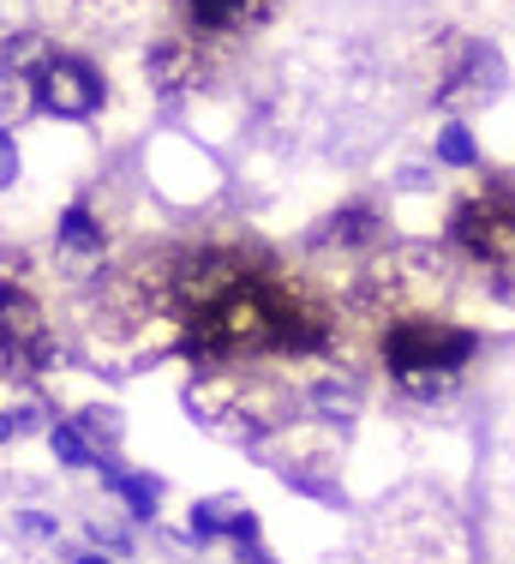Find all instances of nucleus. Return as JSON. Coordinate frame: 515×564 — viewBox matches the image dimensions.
Segmentation results:
<instances>
[{
    "label": "nucleus",
    "mask_w": 515,
    "mask_h": 564,
    "mask_svg": "<svg viewBox=\"0 0 515 564\" xmlns=\"http://www.w3.org/2000/svg\"><path fill=\"white\" fill-rule=\"evenodd\" d=\"M336 313L311 289H294L276 271L240 264L198 313L180 318V348L198 379L234 372L246 360H318L336 348Z\"/></svg>",
    "instance_id": "1"
},
{
    "label": "nucleus",
    "mask_w": 515,
    "mask_h": 564,
    "mask_svg": "<svg viewBox=\"0 0 515 564\" xmlns=\"http://www.w3.org/2000/svg\"><path fill=\"white\" fill-rule=\"evenodd\" d=\"M485 337L462 318L443 313H402L377 330V367H384L390 391L408 402H443L462 391L468 367L480 360Z\"/></svg>",
    "instance_id": "2"
},
{
    "label": "nucleus",
    "mask_w": 515,
    "mask_h": 564,
    "mask_svg": "<svg viewBox=\"0 0 515 564\" xmlns=\"http://www.w3.org/2000/svg\"><path fill=\"white\" fill-rule=\"evenodd\" d=\"M443 252L497 294H515V174H485L456 198L443 217Z\"/></svg>",
    "instance_id": "3"
},
{
    "label": "nucleus",
    "mask_w": 515,
    "mask_h": 564,
    "mask_svg": "<svg viewBox=\"0 0 515 564\" xmlns=\"http://www.w3.org/2000/svg\"><path fill=\"white\" fill-rule=\"evenodd\" d=\"M54 360V337H48V313L31 289L0 282V379H36Z\"/></svg>",
    "instance_id": "4"
},
{
    "label": "nucleus",
    "mask_w": 515,
    "mask_h": 564,
    "mask_svg": "<svg viewBox=\"0 0 515 564\" xmlns=\"http://www.w3.org/2000/svg\"><path fill=\"white\" fill-rule=\"evenodd\" d=\"M31 85H36V109L54 115V120H90L102 109V73L90 61L54 55Z\"/></svg>",
    "instance_id": "5"
},
{
    "label": "nucleus",
    "mask_w": 515,
    "mask_h": 564,
    "mask_svg": "<svg viewBox=\"0 0 515 564\" xmlns=\"http://www.w3.org/2000/svg\"><path fill=\"white\" fill-rule=\"evenodd\" d=\"M497 90H504V61H497V48H485V43H462L456 61L438 73V102L443 109H480V102H492Z\"/></svg>",
    "instance_id": "6"
},
{
    "label": "nucleus",
    "mask_w": 515,
    "mask_h": 564,
    "mask_svg": "<svg viewBox=\"0 0 515 564\" xmlns=\"http://www.w3.org/2000/svg\"><path fill=\"white\" fill-rule=\"evenodd\" d=\"M311 247H318V252H360V259H372L377 247H390V223H384V210H377V205L354 198V205L330 210V217L318 223Z\"/></svg>",
    "instance_id": "7"
},
{
    "label": "nucleus",
    "mask_w": 515,
    "mask_h": 564,
    "mask_svg": "<svg viewBox=\"0 0 515 564\" xmlns=\"http://www.w3.org/2000/svg\"><path fill=\"white\" fill-rule=\"evenodd\" d=\"M186 534H193L198 546H210V541L246 546V541H258V510L246 499H234V492H222V499H193V510H186Z\"/></svg>",
    "instance_id": "8"
},
{
    "label": "nucleus",
    "mask_w": 515,
    "mask_h": 564,
    "mask_svg": "<svg viewBox=\"0 0 515 564\" xmlns=\"http://www.w3.org/2000/svg\"><path fill=\"white\" fill-rule=\"evenodd\" d=\"M54 247H61V264L73 276H90L102 264V223L90 217V205H66L61 210V228H54Z\"/></svg>",
    "instance_id": "9"
},
{
    "label": "nucleus",
    "mask_w": 515,
    "mask_h": 564,
    "mask_svg": "<svg viewBox=\"0 0 515 564\" xmlns=\"http://www.w3.org/2000/svg\"><path fill=\"white\" fill-rule=\"evenodd\" d=\"M180 7H186V24H193L198 36H240V31H252L276 0H180Z\"/></svg>",
    "instance_id": "10"
},
{
    "label": "nucleus",
    "mask_w": 515,
    "mask_h": 564,
    "mask_svg": "<svg viewBox=\"0 0 515 564\" xmlns=\"http://www.w3.org/2000/svg\"><path fill=\"white\" fill-rule=\"evenodd\" d=\"M306 409L318 414L324 426H354V421H360V409H365V397H360V384H354V379L330 372V379H318V384L306 391Z\"/></svg>",
    "instance_id": "11"
},
{
    "label": "nucleus",
    "mask_w": 515,
    "mask_h": 564,
    "mask_svg": "<svg viewBox=\"0 0 515 564\" xmlns=\"http://www.w3.org/2000/svg\"><path fill=\"white\" fill-rule=\"evenodd\" d=\"M144 73H151L156 90H186V85H198V48L186 36H168V43H156L144 55Z\"/></svg>",
    "instance_id": "12"
},
{
    "label": "nucleus",
    "mask_w": 515,
    "mask_h": 564,
    "mask_svg": "<svg viewBox=\"0 0 515 564\" xmlns=\"http://www.w3.org/2000/svg\"><path fill=\"white\" fill-rule=\"evenodd\" d=\"M102 487L114 492V499L127 505L139 522H151L156 505H162V480L156 475H132V468H120V463H102Z\"/></svg>",
    "instance_id": "13"
},
{
    "label": "nucleus",
    "mask_w": 515,
    "mask_h": 564,
    "mask_svg": "<svg viewBox=\"0 0 515 564\" xmlns=\"http://www.w3.org/2000/svg\"><path fill=\"white\" fill-rule=\"evenodd\" d=\"M276 480H282L288 492H300V499L330 505V510H342V505H348L342 480H336V475H324V463H282V468H276Z\"/></svg>",
    "instance_id": "14"
},
{
    "label": "nucleus",
    "mask_w": 515,
    "mask_h": 564,
    "mask_svg": "<svg viewBox=\"0 0 515 564\" xmlns=\"http://www.w3.org/2000/svg\"><path fill=\"white\" fill-rule=\"evenodd\" d=\"M48 451L61 468H97V445L85 438V426L78 421H54L48 426Z\"/></svg>",
    "instance_id": "15"
},
{
    "label": "nucleus",
    "mask_w": 515,
    "mask_h": 564,
    "mask_svg": "<svg viewBox=\"0 0 515 564\" xmlns=\"http://www.w3.org/2000/svg\"><path fill=\"white\" fill-rule=\"evenodd\" d=\"M438 163L443 169H480V144H473V132L462 120H443L438 127Z\"/></svg>",
    "instance_id": "16"
},
{
    "label": "nucleus",
    "mask_w": 515,
    "mask_h": 564,
    "mask_svg": "<svg viewBox=\"0 0 515 564\" xmlns=\"http://www.w3.org/2000/svg\"><path fill=\"white\" fill-rule=\"evenodd\" d=\"M78 426H85L90 445H114V438H120V409H85V414H78Z\"/></svg>",
    "instance_id": "17"
},
{
    "label": "nucleus",
    "mask_w": 515,
    "mask_h": 564,
    "mask_svg": "<svg viewBox=\"0 0 515 564\" xmlns=\"http://www.w3.org/2000/svg\"><path fill=\"white\" fill-rule=\"evenodd\" d=\"M31 102H36V90H24L19 85V78H0V120H12V115H24V109H31Z\"/></svg>",
    "instance_id": "18"
},
{
    "label": "nucleus",
    "mask_w": 515,
    "mask_h": 564,
    "mask_svg": "<svg viewBox=\"0 0 515 564\" xmlns=\"http://www.w3.org/2000/svg\"><path fill=\"white\" fill-rule=\"evenodd\" d=\"M19 181V144H12V132L0 127V186Z\"/></svg>",
    "instance_id": "19"
},
{
    "label": "nucleus",
    "mask_w": 515,
    "mask_h": 564,
    "mask_svg": "<svg viewBox=\"0 0 515 564\" xmlns=\"http://www.w3.org/2000/svg\"><path fill=\"white\" fill-rule=\"evenodd\" d=\"M240 553V564H276V553H270L264 541H246V546H234Z\"/></svg>",
    "instance_id": "20"
},
{
    "label": "nucleus",
    "mask_w": 515,
    "mask_h": 564,
    "mask_svg": "<svg viewBox=\"0 0 515 564\" xmlns=\"http://www.w3.org/2000/svg\"><path fill=\"white\" fill-rule=\"evenodd\" d=\"M73 564H114V558H108V553H78Z\"/></svg>",
    "instance_id": "21"
},
{
    "label": "nucleus",
    "mask_w": 515,
    "mask_h": 564,
    "mask_svg": "<svg viewBox=\"0 0 515 564\" xmlns=\"http://www.w3.org/2000/svg\"><path fill=\"white\" fill-rule=\"evenodd\" d=\"M12 433H19V426H12V421H7V414H0V445H7V438H12Z\"/></svg>",
    "instance_id": "22"
}]
</instances>
